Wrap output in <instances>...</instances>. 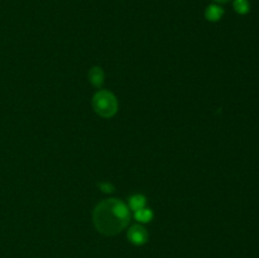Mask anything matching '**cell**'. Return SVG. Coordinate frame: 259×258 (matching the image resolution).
<instances>
[{
    "label": "cell",
    "mask_w": 259,
    "mask_h": 258,
    "mask_svg": "<svg viewBox=\"0 0 259 258\" xmlns=\"http://www.w3.org/2000/svg\"><path fill=\"white\" fill-rule=\"evenodd\" d=\"M233 7H234L235 12L240 15L248 14L250 10V4L248 0H234V3H233Z\"/></svg>",
    "instance_id": "ba28073f"
},
{
    "label": "cell",
    "mask_w": 259,
    "mask_h": 258,
    "mask_svg": "<svg viewBox=\"0 0 259 258\" xmlns=\"http://www.w3.org/2000/svg\"><path fill=\"white\" fill-rule=\"evenodd\" d=\"M146 204L147 199L146 196L142 194H136L133 195V196H131V199H129V207H131L133 211H138V210L143 209V207H146Z\"/></svg>",
    "instance_id": "8992f818"
},
{
    "label": "cell",
    "mask_w": 259,
    "mask_h": 258,
    "mask_svg": "<svg viewBox=\"0 0 259 258\" xmlns=\"http://www.w3.org/2000/svg\"><path fill=\"white\" fill-rule=\"evenodd\" d=\"M224 15V9L217 4H211L206 8L205 10V18L209 22H219Z\"/></svg>",
    "instance_id": "5b68a950"
},
{
    "label": "cell",
    "mask_w": 259,
    "mask_h": 258,
    "mask_svg": "<svg viewBox=\"0 0 259 258\" xmlns=\"http://www.w3.org/2000/svg\"><path fill=\"white\" fill-rule=\"evenodd\" d=\"M99 187L101 189V191L106 192V194H110V192L114 191V186L108 184V182H101V184H99Z\"/></svg>",
    "instance_id": "9c48e42d"
},
{
    "label": "cell",
    "mask_w": 259,
    "mask_h": 258,
    "mask_svg": "<svg viewBox=\"0 0 259 258\" xmlns=\"http://www.w3.org/2000/svg\"><path fill=\"white\" fill-rule=\"evenodd\" d=\"M149 234L146 228L141 224L132 225L128 230V239L129 242L133 243L134 245H143L148 242Z\"/></svg>",
    "instance_id": "3957f363"
},
{
    "label": "cell",
    "mask_w": 259,
    "mask_h": 258,
    "mask_svg": "<svg viewBox=\"0 0 259 258\" xmlns=\"http://www.w3.org/2000/svg\"><path fill=\"white\" fill-rule=\"evenodd\" d=\"M93 108L101 118H113L118 113V99L111 91L99 90L93 98Z\"/></svg>",
    "instance_id": "7a4b0ae2"
},
{
    "label": "cell",
    "mask_w": 259,
    "mask_h": 258,
    "mask_svg": "<svg viewBox=\"0 0 259 258\" xmlns=\"http://www.w3.org/2000/svg\"><path fill=\"white\" fill-rule=\"evenodd\" d=\"M93 220L99 233L113 237L128 227L131 222V211L125 202L121 200H103L94 209Z\"/></svg>",
    "instance_id": "6da1fadb"
},
{
    "label": "cell",
    "mask_w": 259,
    "mask_h": 258,
    "mask_svg": "<svg viewBox=\"0 0 259 258\" xmlns=\"http://www.w3.org/2000/svg\"><path fill=\"white\" fill-rule=\"evenodd\" d=\"M104 80H105V73H104L103 68L99 67V66H94L93 68H90V71H89V81L93 83V86L101 88Z\"/></svg>",
    "instance_id": "277c9868"
},
{
    "label": "cell",
    "mask_w": 259,
    "mask_h": 258,
    "mask_svg": "<svg viewBox=\"0 0 259 258\" xmlns=\"http://www.w3.org/2000/svg\"><path fill=\"white\" fill-rule=\"evenodd\" d=\"M214 2H217V3H222V4H224V3L230 2V0H214Z\"/></svg>",
    "instance_id": "30bf717a"
},
{
    "label": "cell",
    "mask_w": 259,
    "mask_h": 258,
    "mask_svg": "<svg viewBox=\"0 0 259 258\" xmlns=\"http://www.w3.org/2000/svg\"><path fill=\"white\" fill-rule=\"evenodd\" d=\"M136 214H134V217H136V219L138 220L139 223H149L153 220V211H152L151 209H148V207H143V209L138 210V211H134Z\"/></svg>",
    "instance_id": "52a82bcc"
}]
</instances>
